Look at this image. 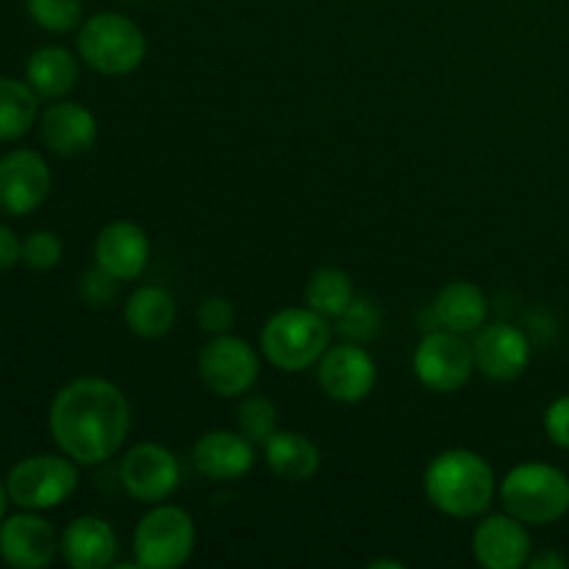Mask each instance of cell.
I'll return each mask as SVG.
<instances>
[{
    "label": "cell",
    "instance_id": "20",
    "mask_svg": "<svg viewBox=\"0 0 569 569\" xmlns=\"http://www.w3.org/2000/svg\"><path fill=\"white\" fill-rule=\"evenodd\" d=\"M431 309L439 326L461 333V337H472V333L487 326L489 300L478 283L459 278V281H450L439 289Z\"/></svg>",
    "mask_w": 569,
    "mask_h": 569
},
{
    "label": "cell",
    "instance_id": "21",
    "mask_svg": "<svg viewBox=\"0 0 569 569\" xmlns=\"http://www.w3.org/2000/svg\"><path fill=\"white\" fill-rule=\"evenodd\" d=\"M128 331L139 339H164L176 328L178 303L159 283H144L128 295L122 306Z\"/></svg>",
    "mask_w": 569,
    "mask_h": 569
},
{
    "label": "cell",
    "instance_id": "2",
    "mask_svg": "<svg viewBox=\"0 0 569 569\" xmlns=\"http://www.w3.org/2000/svg\"><path fill=\"white\" fill-rule=\"evenodd\" d=\"M422 492L428 503L453 520H478L498 495V478L481 453L450 448L433 456L422 472Z\"/></svg>",
    "mask_w": 569,
    "mask_h": 569
},
{
    "label": "cell",
    "instance_id": "11",
    "mask_svg": "<svg viewBox=\"0 0 569 569\" xmlns=\"http://www.w3.org/2000/svg\"><path fill=\"white\" fill-rule=\"evenodd\" d=\"M317 381L320 389L337 403H361L372 395L378 383V365L370 350L359 342L331 345L317 361Z\"/></svg>",
    "mask_w": 569,
    "mask_h": 569
},
{
    "label": "cell",
    "instance_id": "5",
    "mask_svg": "<svg viewBox=\"0 0 569 569\" xmlns=\"http://www.w3.org/2000/svg\"><path fill=\"white\" fill-rule=\"evenodd\" d=\"M503 511L526 526H553L569 515V478L545 461L511 467L498 483Z\"/></svg>",
    "mask_w": 569,
    "mask_h": 569
},
{
    "label": "cell",
    "instance_id": "10",
    "mask_svg": "<svg viewBox=\"0 0 569 569\" xmlns=\"http://www.w3.org/2000/svg\"><path fill=\"white\" fill-rule=\"evenodd\" d=\"M120 483L139 503H164L181 487V465L164 445L139 442L122 453Z\"/></svg>",
    "mask_w": 569,
    "mask_h": 569
},
{
    "label": "cell",
    "instance_id": "37",
    "mask_svg": "<svg viewBox=\"0 0 569 569\" xmlns=\"http://www.w3.org/2000/svg\"><path fill=\"white\" fill-rule=\"evenodd\" d=\"M126 3H142V0H126Z\"/></svg>",
    "mask_w": 569,
    "mask_h": 569
},
{
    "label": "cell",
    "instance_id": "28",
    "mask_svg": "<svg viewBox=\"0 0 569 569\" xmlns=\"http://www.w3.org/2000/svg\"><path fill=\"white\" fill-rule=\"evenodd\" d=\"M339 333H342L348 342H370L372 337L378 333L381 328V309H378L372 300L367 298H353V303L342 311L339 317Z\"/></svg>",
    "mask_w": 569,
    "mask_h": 569
},
{
    "label": "cell",
    "instance_id": "31",
    "mask_svg": "<svg viewBox=\"0 0 569 569\" xmlns=\"http://www.w3.org/2000/svg\"><path fill=\"white\" fill-rule=\"evenodd\" d=\"M122 281H117L114 276H109L106 270H100L98 264H94V270H89L87 276L81 278V298L87 306H94V309H100V306H109L111 300L117 298V287H120Z\"/></svg>",
    "mask_w": 569,
    "mask_h": 569
},
{
    "label": "cell",
    "instance_id": "33",
    "mask_svg": "<svg viewBox=\"0 0 569 569\" xmlns=\"http://www.w3.org/2000/svg\"><path fill=\"white\" fill-rule=\"evenodd\" d=\"M17 261H22V242L11 228L0 226V272L11 270Z\"/></svg>",
    "mask_w": 569,
    "mask_h": 569
},
{
    "label": "cell",
    "instance_id": "34",
    "mask_svg": "<svg viewBox=\"0 0 569 569\" xmlns=\"http://www.w3.org/2000/svg\"><path fill=\"white\" fill-rule=\"evenodd\" d=\"M528 567L531 569H567L569 559L565 553H559V550H542V553L531 556Z\"/></svg>",
    "mask_w": 569,
    "mask_h": 569
},
{
    "label": "cell",
    "instance_id": "26",
    "mask_svg": "<svg viewBox=\"0 0 569 569\" xmlns=\"http://www.w3.org/2000/svg\"><path fill=\"white\" fill-rule=\"evenodd\" d=\"M237 428L253 445H264L278 431V409L267 395H244L237 409Z\"/></svg>",
    "mask_w": 569,
    "mask_h": 569
},
{
    "label": "cell",
    "instance_id": "6",
    "mask_svg": "<svg viewBox=\"0 0 569 569\" xmlns=\"http://www.w3.org/2000/svg\"><path fill=\"white\" fill-rule=\"evenodd\" d=\"M198 548L192 515L176 503H156L133 528V565L142 569H178Z\"/></svg>",
    "mask_w": 569,
    "mask_h": 569
},
{
    "label": "cell",
    "instance_id": "24",
    "mask_svg": "<svg viewBox=\"0 0 569 569\" xmlns=\"http://www.w3.org/2000/svg\"><path fill=\"white\" fill-rule=\"evenodd\" d=\"M39 114V94L20 78L0 76V142L26 137Z\"/></svg>",
    "mask_w": 569,
    "mask_h": 569
},
{
    "label": "cell",
    "instance_id": "7",
    "mask_svg": "<svg viewBox=\"0 0 569 569\" xmlns=\"http://www.w3.org/2000/svg\"><path fill=\"white\" fill-rule=\"evenodd\" d=\"M78 467L64 453H37L20 459L6 478L11 503L28 511H48L78 492Z\"/></svg>",
    "mask_w": 569,
    "mask_h": 569
},
{
    "label": "cell",
    "instance_id": "22",
    "mask_svg": "<svg viewBox=\"0 0 569 569\" xmlns=\"http://www.w3.org/2000/svg\"><path fill=\"white\" fill-rule=\"evenodd\" d=\"M264 461L272 476L287 483H306L320 472V448L300 431H281L278 428L264 445Z\"/></svg>",
    "mask_w": 569,
    "mask_h": 569
},
{
    "label": "cell",
    "instance_id": "35",
    "mask_svg": "<svg viewBox=\"0 0 569 569\" xmlns=\"http://www.w3.org/2000/svg\"><path fill=\"white\" fill-rule=\"evenodd\" d=\"M370 569H406V565L400 559H376L367 565Z\"/></svg>",
    "mask_w": 569,
    "mask_h": 569
},
{
    "label": "cell",
    "instance_id": "14",
    "mask_svg": "<svg viewBox=\"0 0 569 569\" xmlns=\"http://www.w3.org/2000/svg\"><path fill=\"white\" fill-rule=\"evenodd\" d=\"M472 556L483 569L528 567L533 556L531 531L509 511L478 517V526L472 531Z\"/></svg>",
    "mask_w": 569,
    "mask_h": 569
},
{
    "label": "cell",
    "instance_id": "18",
    "mask_svg": "<svg viewBox=\"0 0 569 569\" xmlns=\"http://www.w3.org/2000/svg\"><path fill=\"white\" fill-rule=\"evenodd\" d=\"M39 137L50 153L76 159V156H87L98 142V120L87 106L61 100L42 114Z\"/></svg>",
    "mask_w": 569,
    "mask_h": 569
},
{
    "label": "cell",
    "instance_id": "19",
    "mask_svg": "<svg viewBox=\"0 0 569 569\" xmlns=\"http://www.w3.org/2000/svg\"><path fill=\"white\" fill-rule=\"evenodd\" d=\"M120 539L114 526L98 515L76 517L61 533V559L72 569L114 567Z\"/></svg>",
    "mask_w": 569,
    "mask_h": 569
},
{
    "label": "cell",
    "instance_id": "32",
    "mask_svg": "<svg viewBox=\"0 0 569 569\" xmlns=\"http://www.w3.org/2000/svg\"><path fill=\"white\" fill-rule=\"evenodd\" d=\"M545 433L556 448L569 450V395H561L545 409Z\"/></svg>",
    "mask_w": 569,
    "mask_h": 569
},
{
    "label": "cell",
    "instance_id": "30",
    "mask_svg": "<svg viewBox=\"0 0 569 569\" xmlns=\"http://www.w3.org/2000/svg\"><path fill=\"white\" fill-rule=\"evenodd\" d=\"M233 322H237V306L226 295H209L200 300L198 306V326L203 328L209 337L217 333H231Z\"/></svg>",
    "mask_w": 569,
    "mask_h": 569
},
{
    "label": "cell",
    "instance_id": "16",
    "mask_svg": "<svg viewBox=\"0 0 569 569\" xmlns=\"http://www.w3.org/2000/svg\"><path fill=\"white\" fill-rule=\"evenodd\" d=\"M94 264L117 281H137L150 264V239L139 222L111 220L94 237Z\"/></svg>",
    "mask_w": 569,
    "mask_h": 569
},
{
    "label": "cell",
    "instance_id": "12",
    "mask_svg": "<svg viewBox=\"0 0 569 569\" xmlns=\"http://www.w3.org/2000/svg\"><path fill=\"white\" fill-rule=\"evenodd\" d=\"M53 176L37 150L0 156V211L9 217L33 214L48 200Z\"/></svg>",
    "mask_w": 569,
    "mask_h": 569
},
{
    "label": "cell",
    "instance_id": "27",
    "mask_svg": "<svg viewBox=\"0 0 569 569\" xmlns=\"http://www.w3.org/2000/svg\"><path fill=\"white\" fill-rule=\"evenodd\" d=\"M28 14L42 31L70 33L81 28L83 3L81 0H28Z\"/></svg>",
    "mask_w": 569,
    "mask_h": 569
},
{
    "label": "cell",
    "instance_id": "8",
    "mask_svg": "<svg viewBox=\"0 0 569 569\" xmlns=\"http://www.w3.org/2000/svg\"><path fill=\"white\" fill-rule=\"evenodd\" d=\"M198 376L217 398L242 400L259 383L261 356L248 339L217 333L200 348Z\"/></svg>",
    "mask_w": 569,
    "mask_h": 569
},
{
    "label": "cell",
    "instance_id": "36",
    "mask_svg": "<svg viewBox=\"0 0 569 569\" xmlns=\"http://www.w3.org/2000/svg\"><path fill=\"white\" fill-rule=\"evenodd\" d=\"M9 489H6V483L0 481V522L6 520V506H9Z\"/></svg>",
    "mask_w": 569,
    "mask_h": 569
},
{
    "label": "cell",
    "instance_id": "25",
    "mask_svg": "<svg viewBox=\"0 0 569 569\" xmlns=\"http://www.w3.org/2000/svg\"><path fill=\"white\" fill-rule=\"evenodd\" d=\"M306 306L315 309L317 315L328 317V320H339L342 311L353 303L356 289L350 272L342 267H320L315 276L306 283Z\"/></svg>",
    "mask_w": 569,
    "mask_h": 569
},
{
    "label": "cell",
    "instance_id": "29",
    "mask_svg": "<svg viewBox=\"0 0 569 569\" xmlns=\"http://www.w3.org/2000/svg\"><path fill=\"white\" fill-rule=\"evenodd\" d=\"M64 256V242L53 231H33L22 242V264L31 270H53Z\"/></svg>",
    "mask_w": 569,
    "mask_h": 569
},
{
    "label": "cell",
    "instance_id": "9",
    "mask_svg": "<svg viewBox=\"0 0 569 569\" xmlns=\"http://www.w3.org/2000/svg\"><path fill=\"white\" fill-rule=\"evenodd\" d=\"M411 370L415 378L426 389L439 395L459 392L467 387L476 372V356H472V342L461 333L439 328V331L426 333L411 356Z\"/></svg>",
    "mask_w": 569,
    "mask_h": 569
},
{
    "label": "cell",
    "instance_id": "17",
    "mask_svg": "<svg viewBox=\"0 0 569 569\" xmlns=\"http://www.w3.org/2000/svg\"><path fill=\"white\" fill-rule=\"evenodd\" d=\"M192 461L209 481H239L256 467V445L239 428H214L194 442Z\"/></svg>",
    "mask_w": 569,
    "mask_h": 569
},
{
    "label": "cell",
    "instance_id": "23",
    "mask_svg": "<svg viewBox=\"0 0 569 569\" xmlns=\"http://www.w3.org/2000/svg\"><path fill=\"white\" fill-rule=\"evenodd\" d=\"M81 78L78 59L61 44H42L31 53L26 64V81L31 83L39 98L61 100L76 89Z\"/></svg>",
    "mask_w": 569,
    "mask_h": 569
},
{
    "label": "cell",
    "instance_id": "4",
    "mask_svg": "<svg viewBox=\"0 0 569 569\" xmlns=\"http://www.w3.org/2000/svg\"><path fill=\"white\" fill-rule=\"evenodd\" d=\"M78 59L89 70L109 78L131 76L148 56V37L131 17L120 11H98L78 28Z\"/></svg>",
    "mask_w": 569,
    "mask_h": 569
},
{
    "label": "cell",
    "instance_id": "15",
    "mask_svg": "<svg viewBox=\"0 0 569 569\" xmlns=\"http://www.w3.org/2000/svg\"><path fill=\"white\" fill-rule=\"evenodd\" d=\"M472 337H476L472 339L476 372L498 383H509L526 376L528 365H531V342L520 328L509 326V322H492Z\"/></svg>",
    "mask_w": 569,
    "mask_h": 569
},
{
    "label": "cell",
    "instance_id": "13",
    "mask_svg": "<svg viewBox=\"0 0 569 569\" xmlns=\"http://www.w3.org/2000/svg\"><path fill=\"white\" fill-rule=\"evenodd\" d=\"M61 553V537L39 511L22 509L0 522V559L14 569H44Z\"/></svg>",
    "mask_w": 569,
    "mask_h": 569
},
{
    "label": "cell",
    "instance_id": "3",
    "mask_svg": "<svg viewBox=\"0 0 569 569\" xmlns=\"http://www.w3.org/2000/svg\"><path fill=\"white\" fill-rule=\"evenodd\" d=\"M261 356L281 372H303L331 348V320L309 306L276 311L259 333Z\"/></svg>",
    "mask_w": 569,
    "mask_h": 569
},
{
    "label": "cell",
    "instance_id": "1",
    "mask_svg": "<svg viewBox=\"0 0 569 569\" xmlns=\"http://www.w3.org/2000/svg\"><path fill=\"white\" fill-rule=\"evenodd\" d=\"M133 411L114 381L83 376L56 392L48 428L56 448L76 465L94 467L114 459L131 437Z\"/></svg>",
    "mask_w": 569,
    "mask_h": 569
}]
</instances>
